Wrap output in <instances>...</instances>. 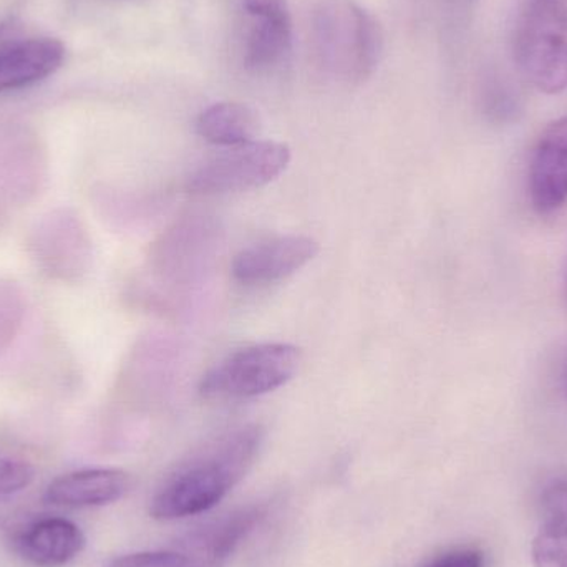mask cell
Masks as SVG:
<instances>
[{
	"label": "cell",
	"instance_id": "cell-1",
	"mask_svg": "<svg viewBox=\"0 0 567 567\" xmlns=\"http://www.w3.org/2000/svg\"><path fill=\"white\" fill-rule=\"evenodd\" d=\"M262 442L265 430L246 425L208 443L163 480L150 503V515L173 522L215 508L255 465Z\"/></svg>",
	"mask_w": 567,
	"mask_h": 567
},
{
	"label": "cell",
	"instance_id": "cell-2",
	"mask_svg": "<svg viewBox=\"0 0 567 567\" xmlns=\"http://www.w3.org/2000/svg\"><path fill=\"white\" fill-rule=\"evenodd\" d=\"M317 60L330 75L363 82L382 55V30L372 16L350 0H323L312 17Z\"/></svg>",
	"mask_w": 567,
	"mask_h": 567
},
{
	"label": "cell",
	"instance_id": "cell-3",
	"mask_svg": "<svg viewBox=\"0 0 567 567\" xmlns=\"http://www.w3.org/2000/svg\"><path fill=\"white\" fill-rule=\"evenodd\" d=\"M519 73L543 93L567 90V0H523L513 30Z\"/></svg>",
	"mask_w": 567,
	"mask_h": 567
},
{
	"label": "cell",
	"instance_id": "cell-4",
	"mask_svg": "<svg viewBox=\"0 0 567 567\" xmlns=\"http://www.w3.org/2000/svg\"><path fill=\"white\" fill-rule=\"evenodd\" d=\"M300 350L282 342L258 343L229 353L199 383L206 400H248L281 389L299 370Z\"/></svg>",
	"mask_w": 567,
	"mask_h": 567
},
{
	"label": "cell",
	"instance_id": "cell-5",
	"mask_svg": "<svg viewBox=\"0 0 567 567\" xmlns=\"http://www.w3.org/2000/svg\"><path fill=\"white\" fill-rule=\"evenodd\" d=\"M289 163L290 150L284 143L255 140L228 146L189 173L186 189L202 196L249 192L275 182Z\"/></svg>",
	"mask_w": 567,
	"mask_h": 567
},
{
	"label": "cell",
	"instance_id": "cell-6",
	"mask_svg": "<svg viewBox=\"0 0 567 567\" xmlns=\"http://www.w3.org/2000/svg\"><path fill=\"white\" fill-rule=\"evenodd\" d=\"M30 248L42 272L60 281H79L92 262L89 233L70 212L45 216L33 229Z\"/></svg>",
	"mask_w": 567,
	"mask_h": 567
},
{
	"label": "cell",
	"instance_id": "cell-7",
	"mask_svg": "<svg viewBox=\"0 0 567 567\" xmlns=\"http://www.w3.org/2000/svg\"><path fill=\"white\" fill-rule=\"evenodd\" d=\"M65 47L59 39L35 35L6 22L0 25V92L25 89L62 66Z\"/></svg>",
	"mask_w": 567,
	"mask_h": 567
},
{
	"label": "cell",
	"instance_id": "cell-8",
	"mask_svg": "<svg viewBox=\"0 0 567 567\" xmlns=\"http://www.w3.org/2000/svg\"><path fill=\"white\" fill-rule=\"evenodd\" d=\"M319 243L307 236H278L265 239L236 255L231 275L246 287L284 281L319 255Z\"/></svg>",
	"mask_w": 567,
	"mask_h": 567
},
{
	"label": "cell",
	"instance_id": "cell-9",
	"mask_svg": "<svg viewBox=\"0 0 567 567\" xmlns=\"http://www.w3.org/2000/svg\"><path fill=\"white\" fill-rule=\"evenodd\" d=\"M251 23L245 40V65L255 73L279 69L292 49V20L286 0H243Z\"/></svg>",
	"mask_w": 567,
	"mask_h": 567
},
{
	"label": "cell",
	"instance_id": "cell-10",
	"mask_svg": "<svg viewBox=\"0 0 567 567\" xmlns=\"http://www.w3.org/2000/svg\"><path fill=\"white\" fill-rule=\"evenodd\" d=\"M529 196L539 215H549L567 202V116L549 123L536 142Z\"/></svg>",
	"mask_w": 567,
	"mask_h": 567
},
{
	"label": "cell",
	"instance_id": "cell-11",
	"mask_svg": "<svg viewBox=\"0 0 567 567\" xmlns=\"http://www.w3.org/2000/svg\"><path fill=\"white\" fill-rule=\"evenodd\" d=\"M265 518L266 508L262 505L235 509L189 533L179 543L178 551L188 555L199 567H225L236 549Z\"/></svg>",
	"mask_w": 567,
	"mask_h": 567
},
{
	"label": "cell",
	"instance_id": "cell-12",
	"mask_svg": "<svg viewBox=\"0 0 567 567\" xmlns=\"http://www.w3.org/2000/svg\"><path fill=\"white\" fill-rule=\"evenodd\" d=\"M86 539L79 525L65 518H39L17 529L13 553L32 567H65L75 561Z\"/></svg>",
	"mask_w": 567,
	"mask_h": 567
},
{
	"label": "cell",
	"instance_id": "cell-13",
	"mask_svg": "<svg viewBox=\"0 0 567 567\" xmlns=\"http://www.w3.org/2000/svg\"><path fill=\"white\" fill-rule=\"evenodd\" d=\"M130 475L116 468H86L53 480L45 489V502L60 508H99L112 505L128 493Z\"/></svg>",
	"mask_w": 567,
	"mask_h": 567
},
{
	"label": "cell",
	"instance_id": "cell-14",
	"mask_svg": "<svg viewBox=\"0 0 567 567\" xmlns=\"http://www.w3.org/2000/svg\"><path fill=\"white\" fill-rule=\"evenodd\" d=\"M542 506V523L532 548L533 565L567 567V482L549 486Z\"/></svg>",
	"mask_w": 567,
	"mask_h": 567
},
{
	"label": "cell",
	"instance_id": "cell-15",
	"mask_svg": "<svg viewBox=\"0 0 567 567\" xmlns=\"http://www.w3.org/2000/svg\"><path fill=\"white\" fill-rule=\"evenodd\" d=\"M259 128L258 113L251 106L236 102L215 103L196 122L198 135L221 148L255 142Z\"/></svg>",
	"mask_w": 567,
	"mask_h": 567
},
{
	"label": "cell",
	"instance_id": "cell-16",
	"mask_svg": "<svg viewBox=\"0 0 567 567\" xmlns=\"http://www.w3.org/2000/svg\"><path fill=\"white\" fill-rule=\"evenodd\" d=\"M25 302L13 282L0 281V353L9 349L22 327Z\"/></svg>",
	"mask_w": 567,
	"mask_h": 567
},
{
	"label": "cell",
	"instance_id": "cell-17",
	"mask_svg": "<svg viewBox=\"0 0 567 567\" xmlns=\"http://www.w3.org/2000/svg\"><path fill=\"white\" fill-rule=\"evenodd\" d=\"M35 468L22 456L0 450V499L17 495L32 485Z\"/></svg>",
	"mask_w": 567,
	"mask_h": 567
},
{
	"label": "cell",
	"instance_id": "cell-18",
	"mask_svg": "<svg viewBox=\"0 0 567 567\" xmlns=\"http://www.w3.org/2000/svg\"><path fill=\"white\" fill-rule=\"evenodd\" d=\"M105 567H199L185 553L173 549V551H145L133 553L113 559Z\"/></svg>",
	"mask_w": 567,
	"mask_h": 567
},
{
	"label": "cell",
	"instance_id": "cell-19",
	"mask_svg": "<svg viewBox=\"0 0 567 567\" xmlns=\"http://www.w3.org/2000/svg\"><path fill=\"white\" fill-rule=\"evenodd\" d=\"M426 567H485V555L475 548L453 549L433 559Z\"/></svg>",
	"mask_w": 567,
	"mask_h": 567
},
{
	"label": "cell",
	"instance_id": "cell-20",
	"mask_svg": "<svg viewBox=\"0 0 567 567\" xmlns=\"http://www.w3.org/2000/svg\"><path fill=\"white\" fill-rule=\"evenodd\" d=\"M456 6H470V3L475 2V0H452Z\"/></svg>",
	"mask_w": 567,
	"mask_h": 567
},
{
	"label": "cell",
	"instance_id": "cell-21",
	"mask_svg": "<svg viewBox=\"0 0 567 567\" xmlns=\"http://www.w3.org/2000/svg\"><path fill=\"white\" fill-rule=\"evenodd\" d=\"M566 396H567V373H566Z\"/></svg>",
	"mask_w": 567,
	"mask_h": 567
},
{
	"label": "cell",
	"instance_id": "cell-22",
	"mask_svg": "<svg viewBox=\"0 0 567 567\" xmlns=\"http://www.w3.org/2000/svg\"><path fill=\"white\" fill-rule=\"evenodd\" d=\"M566 297H567V276H566Z\"/></svg>",
	"mask_w": 567,
	"mask_h": 567
}]
</instances>
